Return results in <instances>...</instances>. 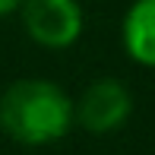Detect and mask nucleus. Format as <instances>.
I'll use <instances>...</instances> for the list:
<instances>
[{
  "label": "nucleus",
  "instance_id": "nucleus-1",
  "mask_svg": "<svg viewBox=\"0 0 155 155\" xmlns=\"http://www.w3.org/2000/svg\"><path fill=\"white\" fill-rule=\"evenodd\" d=\"M73 98L57 82L16 79L0 95V130L22 146H51L73 127Z\"/></svg>",
  "mask_w": 155,
  "mask_h": 155
},
{
  "label": "nucleus",
  "instance_id": "nucleus-2",
  "mask_svg": "<svg viewBox=\"0 0 155 155\" xmlns=\"http://www.w3.org/2000/svg\"><path fill=\"white\" fill-rule=\"evenodd\" d=\"M22 25L41 48H70L82 32V10L76 0H22Z\"/></svg>",
  "mask_w": 155,
  "mask_h": 155
},
{
  "label": "nucleus",
  "instance_id": "nucleus-3",
  "mask_svg": "<svg viewBox=\"0 0 155 155\" xmlns=\"http://www.w3.org/2000/svg\"><path fill=\"white\" fill-rule=\"evenodd\" d=\"M133 111V98L127 92L120 79H95L86 92L79 95V101L73 104V114L79 127H86L89 133H114L127 124Z\"/></svg>",
  "mask_w": 155,
  "mask_h": 155
},
{
  "label": "nucleus",
  "instance_id": "nucleus-4",
  "mask_svg": "<svg viewBox=\"0 0 155 155\" xmlns=\"http://www.w3.org/2000/svg\"><path fill=\"white\" fill-rule=\"evenodd\" d=\"M124 48L136 63L155 67V0H136L127 10Z\"/></svg>",
  "mask_w": 155,
  "mask_h": 155
},
{
  "label": "nucleus",
  "instance_id": "nucleus-5",
  "mask_svg": "<svg viewBox=\"0 0 155 155\" xmlns=\"http://www.w3.org/2000/svg\"><path fill=\"white\" fill-rule=\"evenodd\" d=\"M19 6H22V0H0V16H3V13L19 10Z\"/></svg>",
  "mask_w": 155,
  "mask_h": 155
}]
</instances>
